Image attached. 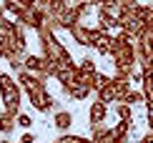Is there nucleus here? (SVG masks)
<instances>
[{
  "instance_id": "f257e3e1",
  "label": "nucleus",
  "mask_w": 153,
  "mask_h": 143,
  "mask_svg": "<svg viewBox=\"0 0 153 143\" xmlns=\"http://www.w3.org/2000/svg\"><path fill=\"white\" fill-rule=\"evenodd\" d=\"M38 38H40V48H43V58H48V60H55L58 66H68V63H73L71 58V50L63 45L58 38H55V33L50 28H45L43 25L40 30H38Z\"/></svg>"
},
{
  "instance_id": "f03ea898",
  "label": "nucleus",
  "mask_w": 153,
  "mask_h": 143,
  "mask_svg": "<svg viewBox=\"0 0 153 143\" xmlns=\"http://www.w3.org/2000/svg\"><path fill=\"white\" fill-rule=\"evenodd\" d=\"M0 95H3L5 110L18 118L20 115V83H15L8 73H0Z\"/></svg>"
},
{
  "instance_id": "7ed1b4c3",
  "label": "nucleus",
  "mask_w": 153,
  "mask_h": 143,
  "mask_svg": "<svg viewBox=\"0 0 153 143\" xmlns=\"http://www.w3.org/2000/svg\"><path fill=\"white\" fill-rule=\"evenodd\" d=\"M128 93H131V80H123V78L113 75L111 80L98 90V101H103V103H123Z\"/></svg>"
},
{
  "instance_id": "20e7f679",
  "label": "nucleus",
  "mask_w": 153,
  "mask_h": 143,
  "mask_svg": "<svg viewBox=\"0 0 153 143\" xmlns=\"http://www.w3.org/2000/svg\"><path fill=\"white\" fill-rule=\"evenodd\" d=\"M143 18H141V3L138 5H133V8H128L123 13V18H120V30L123 33H128V35H133V38H141V33H143Z\"/></svg>"
},
{
  "instance_id": "39448f33",
  "label": "nucleus",
  "mask_w": 153,
  "mask_h": 143,
  "mask_svg": "<svg viewBox=\"0 0 153 143\" xmlns=\"http://www.w3.org/2000/svg\"><path fill=\"white\" fill-rule=\"evenodd\" d=\"M15 20L23 23L25 28H30V30H35V33H38V30L45 25V10H38V8H33V5H28V8H25Z\"/></svg>"
},
{
  "instance_id": "423d86ee",
  "label": "nucleus",
  "mask_w": 153,
  "mask_h": 143,
  "mask_svg": "<svg viewBox=\"0 0 153 143\" xmlns=\"http://www.w3.org/2000/svg\"><path fill=\"white\" fill-rule=\"evenodd\" d=\"M28 98H30V103H33V108L40 110V113H48V110L55 108V101H53V95L48 93V88L33 90V93H28Z\"/></svg>"
},
{
  "instance_id": "0eeeda50",
  "label": "nucleus",
  "mask_w": 153,
  "mask_h": 143,
  "mask_svg": "<svg viewBox=\"0 0 153 143\" xmlns=\"http://www.w3.org/2000/svg\"><path fill=\"white\" fill-rule=\"evenodd\" d=\"M111 43H113L111 33H103L100 28H91V48H95L100 55H111Z\"/></svg>"
},
{
  "instance_id": "6e6552de",
  "label": "nucleus",
  "mask_w": 153,
  "mask_h": 143,
  "mask_svg": "<svg viewBox=\"0 0 153 143\" xmlns=\"http://www.w3.org/2000/svg\"><path fill=\"white\" fill-rule=\"evenodd\" d=\"M25 70H30V73L38 75L40 80H48V75H45V58L43 55H25Z\"/></svg>"
},
{
  "instance_id": "1a4fd4ad",
  "label": "nucleus",
  "mask_w": 153,
  "mask_h": 143,
  "mask_svg": "<svg viewBox=\"0 0 153 143\" xmlns=\"http://www.w3.org/2000/svg\"><path fill=\"white\" fill-rule=\"evenodd\" d=\"M105 118H108V103H103V101H95V103H91V110H88V126H95V123H105Z\"/></svg>"
},
{
  "instance_id": "9d476101",
  "label": "nucleus",
  "mask_w": 153,
  "mask_h": 143,
  "mask_svg": "<svg viewBox=\"0 0 153 143\" xmlns=\"http://www.w3.org/2000/svg\"><path fill=\"white\" fill-rule=\"evenodd\" d=\"M75 73H78V63H68V66H58L55 80H58L60 86H71V83H75Z\"/></svg>"
},
{
  "instance_id": "9b49d317",
  "label": "nucleus",
  "mask_w": 153,
  "mask_h": 143,
  "mask_svg": "<svg viewBox=\"0 0 153 143\" xmlns=\"http://www.w3.org/2000/svg\"><path fill=\"white\" fill-rule=\"evenodd\" d=\"M131 128H133V121H118L116 126H111V131H113V138H116V143H128Z\"/></svg>"
},
{
  "instance_id": "f8f14e48",
  "label": "nucleus",
  "mask_w": 153,
  "mask_h": 143,
  "mask_svg": "<svg viewBox=\"0 0 153 143\" xmlns=\"http://www.w3.org/2000/svg\"><path fill=\"white\" fill-rule=\"evenodd\" d=\"M63 93L68 95V98H73V101H85L88 95H91V90H88L83 83H71V86H63Z\"/></svg>"
},
{
  "instance_id": "ddd939ff",
  "label": "nucleus",
  "mask_w": 153,
  "mask_h": 143,
  "mask_svg": "<svg viewBox=\"0 0 153 143\" xmlns=\"http://www.w3.org/2000/svg\"><path fill=\"white\" fill-rule=\"evenodd\" d=\"M95 28H100L103 33H111L113 28H120V20H116L113 15H108L105 10L98 8V25H95Z\"/></svg>"
},
{
  "instance_id": "4468645a",
  "label": "nucleus",
  "mask_w": 153,
  "mask_h": 143,
  "mask_svg": "<svg viewBox=\"0 0 153 143\" xmlns=\"http://www.w3.org/2000/svg\"><path fill=\"white\" fill-rule=\"evenodd\" d=\"M68 33H71V38H73L78 45H91V28H88V25L78 23L73 30H68Z\"/></svg>"
},
{
  "instance_id": "2eb2a0df",
  "label": "nucleus",
  "mask_w": 153,
  "mask_h": 143,
  "mask_svg": "<svg viewBox=\"0 0 153 143\" xmlns=\"http://www.w3.org/2000/svg\"><path fill=\"white\" fill-rule=\"evenodd\" d=\"M15 126H18V118H15V115L8 113V110H0V133L10 136L13 131H15Z\"/></svg>"
},
{
  "instance_id": "dca6fc26",
  "label": "nucleus",
  "mask_w": 153,
  "mask_h": 143,
  "mask_svg": "<svg viewBox=\"0 0 153 143\" xmlns=\"http://www.w3.org/2000/svg\"><path fill=\"white\" fill-rule=\"evenodd\" d=\"M53 126L58 128V131H68V128L73 126V115L68 113V110H55V115H53Z\"/></svg>"
},
{
  "instance_id": "f3484780",
  "label": "nucleus",
  "mask_w": 153,
  "mask_h": 143,
  "mask_svg": "<svg viewBox=\"0 0 153 143\" xmlns=\"http://www.w3.org/2000/svg\"><path fill=\"white\" fill-rule=\"evenodd\" d=\"M28 5H30L28 0H3V10H5V13H10L13 18H18L25 8H28Z\"/></svg>"
},
{
  "instance_id": "a211bd4d",
  "label": "nucleus",
  "mask_w": 153,
  "mask_h": 143,
  "mask_svg": "<svg viewBox=\"0 0 153 143\" xmlns=\"http://www.w3.org/2000/svg\"><path fill=\"white\" fill-rule=\"evenodd\" d=\"M116 113H118V121H133V106H128V103H118Z\"/></svg>"
},
{
  "instance_id": "6ab92c4d",
  "label": "nucleus",
  "mask_w": 153,
  "mask_h": 143,
  "mask_svg": "<svg viewBox=\"0 0 153 143\" xmlns=\"http://www.w3.org/2000/svg\"><path fill=\"white\" fill-rule=\"evenodd\" d=\"M123 103H128V106H136V103H146L143 90H131V93L126 95V101H123Z\"/></svg>"
},
{
  "instance_id": "aec40b11",
  "label": "nucleus",
  "mask_w": 153,
  "mask_h": 143,
  "mask_svg": "<svg viewBox=\"0 0 153 143\" xmlns=\"http://www.w3.org/2000/svg\"><path fill=\"white\" fill-rule=\"evenodd\" d=\"M60 143H91V138H83V136H60Z\"/></svg>"
},
{
  "instance_id": "412c9836",
  "label": "nucleus",
  "mask_w": 153,
  "mask_h": 143,
  "mask_svg": "<svg viewBox=\"0 0 153 143\" xmlns=\"http://www.w3.org/2000/svg\"><path fill=\"white\" fill-rule=\"evenodd\" d=\"M78 66H80L83 70H98V68H95V60H93L91 55H85V58H83V60L78 63Z\"/></svg>"
},
{
  "instance_id": "4be33fe9",
  "label": "nucleus",
  "mask_w": 153,
  "mask_h": 143,
  "mask_svg": "<svg viewBox=\"0 0 153 143\" xmlns=\"http://www.w3.org/2000/svg\"><path fill=\"white\" fill-rule=\"evenodd\" d=\"M18 126H20V128H30V126H33V118H30L28 113H20V115H18Z\"/></svg>"
},
{
  "instance_id": "5701e85b",
  "label": "nucleus",
  "mask_w": 153,
  "mask_h": 143,
  "mask_svg": "<svg viewBox=\"0 0 153 143\" xmlns=\"http://www.w3.org/2000/svg\"><path fill=\"white\" fill-rule=\"evenodd\" d=\"M30 5H33V8H38V10H45L48 5H50V0H28Z\"/></svg>"
},
{
  "instance_id": "b1692460",
  "label": "nucleus",
  "mask_w": 153,
  "mask_h": 143,
  "mask_svg": "<svg viewBox=\"0 0 153 143\" xmlns=\"http://www.w3.org/2000/svg\"><path fill=\"white\" fill-rule=\"evenodd\" d=\"M18 143H35V136H33V133H25V136H23V138L18 141Z\"/></svg>"
},
{
  "instance_id": "393cba45",
  "label": "nucleus",
  "mask_w": 153,
  "mask_h": 143,
  "mask_svg": "<svg viewBox=\"0 0 153 143\" xmlns=\"http://www.w3.org/2000/svg\"><path fill=\"white\" fill-rule=\"evenodd\" d=\"M146 121H148V128L153 131V106L148 108V113H146Z\"/></svg>"
},
{
  "instance_id": "a878e982",
  "label": "nucleus",
  "mask_w": 153,
  "mask_h": 143,
  "mask_svg": "<svg viewBox=\"0 0 153 143\" xmlns=\"http://www.w3.org/2000/svg\"><path fill=\"white\" fill-rule=\"evenodd\" d=\"M63 3H65L68 8H78V5H80V3H85V0H63Z\"/></svg>"
},
{
  "instance_id": "bb28decb",
  "label": "nucleus",
  "mask_w": 153,
  "mask_h": 143,
  "mask_svg": "<svg viewBox=\"0 0 153 143\" xmlns=\"http://www.w3.org/2000/svg\"><path fill=\"white\" fill-rule=\"evenodd\" d=\"M141 143H153V131H151V133H146L143 138H141Z\"/></svg>"
},
{
  "instance_id": "cd10ccee",
  "label": "nucleus",
  "mask_w": 153,
  "mask_h": 143,
  "mask_svg": "<svg viewBox=\"0 0 153 143\" xmlns=\"http://www.w3.org/2000/svg\"><path fill=\"white\" fill-rule=\"evenodd\" d=\"M0 143H10V141H8V138H5V141H0Z\"/></svg>"
}]
</instances>
